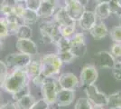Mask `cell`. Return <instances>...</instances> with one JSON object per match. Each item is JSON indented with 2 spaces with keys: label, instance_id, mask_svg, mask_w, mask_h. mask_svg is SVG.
I'll use <instances>...</instances> for the list:
<instances>
[{
  "label": "cell",
  "instance_id": "cell-1",
  "mask_svg": "<svg viewBox=\"0 0 121 109\" xmlns=\"http://www.w3.org/2000/svg\"><path fill=\"white\" fill-rule=\"evenodd\" d=\"M29 82L30 80L26 74L25 68L13 69L12 72L8 73V75L6 76L2 85V89L6 93L13 95Z\"/></svg>",
  "mask_w": 121,
  "mask_h": 109
},
{
  "label": "cell",
  "instance_id": "cell-2",
  "mask_svg": "<svg viewBox=\"0 0 121 109\" xmlns=\"http://www.w3.org/2000/svg\"><path fill=\"white\" fill-rule=\"evenodd\" d=\"M42 63V72L41 75L43 77L55 76L60 71L62 62L57 54H46L41 59Z\"/></svg>",
  "mask_w": 121,
  "mask_h": 109
},
{
  "label": "cell",
  "instance_id": "cell-3",
  "mask_svg": "<svg viewBox=\"0 0 121 109\" xmlns=\"http://www.w3.org/2000/svg\"><path fill=\"white\" fill-rule=\"evenodd\" d=\"M41 40L44 44H56L62 37L60 26L54 21L43 22L40 26Z\"/></svg>",
  "mask_w": 121,
  "mask_h": 109
},
{
  "label": "cell",
  "instance_id": "cell-4",
  "mask_svg": "<svg viewBox=\"0 0 121 109\" xmlns=\"http://www.w3.org/2000/svg\"><path fill=\"white\" fill-rule=\"evenodd\" d=\"M40 87L43 99L45 100L49 104H54L57 93L60 89L57 78L54 76L45 77Z\"/></svg>",
  "mask_w": 121,
  "mask_h": 109
},
{
  "label": "cell",
  "instance_id": "cell-5",
  "mask_svg": "<svg viewBox=\"0 0 121 109\" xmlns=\"http://www.w3.org/2000/svg\"><path fill=\"white\" fill-rule=\"evenodd\" d=\"M32 57L23 53H12L5 57V63L8 69L25 68L32 61Z\"/></svg>",
  "mask_w": 121,
  "mask_h": 109
},
{
  "label": "cell",
  "instance_id": "cell-6",
  "mask_svg": "<svg viewBox=\"0 0 121 109\" xmlns=\"http://www.w3.org/2000/svg\"><path fill=\"white\" fill-rule=\"evenodd\" d=\"M84 90L87 95V98L89 99V101L92 104V105L102 106V107H105L106 105H108V95L100 92L97 87V85H95V84L84 87Z\"/></svg>",
  "mask_w": 121,
  "mask_h": 109
},
{
  "label": "cell",
  "instance_id": "cell-7",
  "mask_svg": "<svg viewBox=\"0 0 121 109\" xmlns=\"http://www.w3.org/2000/svg\"><path fill=\"white\" fill-rule=\"evenodd\" d=\"M99 73L95 66L93 65H86L81 71L80 75V83L81 86L84 88L88 85H94L98 79Z\"/></svg>",
  "mask_w": 121,
  "mask_h": 109
},
{
  "label": "cell",
  "instance_id": "cell-8",
  "mask_svg": "<svg viewBox=\"0 0 121 109\" xmlns=\"http://www.w3.org/2000/svg\"><path fill=\"white\" fill-rule=\"evenodd\" d=\"M71 51L76 57H84L86 54V39L83 33H76L71 37Z\"/></svg>",
  "mask_w": 121,
  "mask_h": 109
},
{
  "label": "cell",
  "instance_id": "cell-9",
  "mask_svg": "<svg viewBox=\"0 0 121 109\" xmlns=\"http://www.w3.org/2000/svg\"><path fill=\"white\" fill-rule=\"evenodd\" d=\"M63 5L69 16L75 22L79 21L82 14L86 10L85 7L82 6L77 0H63Z\"/></svg>",
  "mask_w": 121,
  "mask_h": 109
},
{
  "label": "cell",
  "instance_id": "cell-10",
  "mask_svg": "<svg viewBox=\"0 0 121 109\" xmlns=\"http://www.w3.org/2000/svg\"><path fill=\"white\" fill-rule=\"evenodd\" d=\"M57 80L61 89H68V90L75 91V89L80 85L79 79L73 73H62L59 76Z\"/></svg>",
  "mask_w": 121,
  "mask_h": 109
},
{
  "label": "cell",
  "instance_id": "cell-11",
  "mask_svg": "<svg viewBox=\"0 0 121 109\" xmlns=\"http://www.w3.org/2000/svg\"><path fill=\"white\" fill-rule=\"evenodd\" d=\"M15 47L20 53L29 55L31 57L38 54V47L32 39H17Z\"/></svg>",
  "mask_w": 121,
  "mask_h": 109
},
{
  "label": "cell",
  "instance_id": "cell-12",
  "mask_svg": "<svg viewBox=\"0 0 121 109\" xmlns=\"http://www.w3.org/2000/svg\"><path fill=\"white\" fill-rule=\"evenodd\" d=\"M75 98V92L73 90L60 88L56 95L55 104L59 107H65L72 104Z\"/></svg>",
  "mask_w": 121,
  "mask_h": 109
},
{
  "label": "cell",
  "instance_id": "cell-13",
  "mask_svg": "<svg viewBox=\"0 0 121 109\" xmlns=\"http://www.w3.org/2000/svg\"><path fill=\"white\" fill-rule=\"evenodd\" d=\"M94 55H95L97 64L100 68L112 69V67L114 66V65L116 63V59L113 57L110 52L99 51V52L96 53Z\"/></svg>",
  "mask_w": 121,
  "mask_h": 109
},
{
  "label": "cell",
  "instance_id": "cell-14",
  "mask_svg": "<svg viewBox=\"0 0 121 109\" xmlns=\"http://www.w3.org/2000/svg\"><path fill=\"white\" fill-rule=\"evenodd\" d=\"M58 0H41V5L37 14L39 17H49L53 16L57 8Z\"/></svg>",
  "mask_w": 121,
  "mask_h": 109
},
{
  "label": "cell",
  "instance_id": "cell-15",
  "mask_svg": "<svg viewBox=\"0 0 121 109\" xmlns=\"http://www.w3.org/2000/svg\"><path fill=\"white\" fill-rule=\"evenodd\" d=\"M97 20H98V18H97L96 15L94 14V12L85 10L78 22H79L80 27L82 30L90 31L91 28L96 25Z\"/></svg>",
  "mask_w": 121,
  "mask_h": 109
},
{
  "label": "cell",
  "instance_id": "cell-16",
  "mask_svg": "<svg viewBox=\"0 0 121 109\" xmlns=\"http://www.w3.org/2000/svg\"><path fill=\"white\" fill-rule=\"evenodd\" d=\"M52 16H53V21L55 23H57L59 25V26H69V25H73L76 23L75 21L72 20L69 16V15L67 14L64 5L56 8L55 12H54Z\"/></svg>",
  "mask_w": 121,
  "mask_h": 109
},
{
  "label": "cell",
  "instance_id": "cell-17",
  "mask_svg": "<svg viewBox=\"0 0 121 109\" xmlns=\"http://www.w3.org/2000/svg\"><path fill=\"white\" fill-rule=\"evenodd\" d=\"M3 19L5 20V24L7 26L9 36L15 35V33L17 31V29L19 28V26L24 25L23 19L19 16H17L16 15H15V14H12V15L7 16H3Z\"/></svg>",
  "mask_w": 121,
  "mask_h": 109
},
{
  "label": "cell",
  "instance_id": "cell-18",
  "mask_svg": "<svg viewBox=\"0 0 121 109\" xmlns=\"http://www.w3.org/2000/svg\"><path fill=\"white\" fill-rule=\"evenodd\" d=\"M91 35L95 40H101L103 38H105L108 35V29L107 26L103 23V22H97L96 25L91 28Z\"/></svg>",
  "mask_w": 121,
  "mask_h": 109
},
{
  "label": "cell",
  "instance_id": "cell-19",
  "mask_svg": "<svg viewBox=\"0 0 121 109\" xmlns=\"http://www.w3.org/2000/svg\"><path fill=\"white\" fill-rule=\"evenodd\" d=\"M25 71H26V74L28 76L29 80L38 76L39 75H41V72H42V63H41V60L32 59V61L29 63V65L25 67Z\"/></svg>",
  "mask_w": 121,
  "mask_h": 109
},
{
  "label": "cell",
  "instance_id": "cell-20",
  "mask_svg": "<svg viewBox=\"0 0 121 109\" xmlns=\"http://www.w3.org/2000/svg\"><path fill=\"white\" fill-rule=\"evenodd\" d=\"M94 14L96 15L97 18L100 20L108 18L111 15L109 3H98L94 10Z\"/></svg>",
  "mask_w": 121,
  "mask_h": 109
},
{
  "label": "cell",
  "instance_id": "cell-21",
  "mask_svg": "<svg viewBox=\"0 0 121 109\" xmlns=\"http://www.w3.org/2000/svg\"><path fill=\"white\" fill-rule=\"evenodd\" d=\"M35 97L33 95L28 94L25 96H23L22 98H20L18 101H16L15 103L19 109H31V107L35 104Z\"/></svg>",
  "mask_w": 121,
  "mask_h": 109
},
{
  "label": "cell",
  "instance_id": "cell-22",
  "mask_svg": "<svg viewBox=\"0 0 121 109\" xmlns=\"http://www.w3.org/2000/svg\"><path fill=\"white\" fill-rule=\"evenodd\" d=\"M21 18L24 21V24L31 26V25L35 24L36 22L39 20L40 17L38 16L37 12L33 10H29V9H26L25 8L24 13H23V15L21 16Z\"/></svg>",
  "mask_w": 121,
  "mask_h": 109
},
{
  "label": "cell",
  "instance_id": "cell-23",
  "mask_svg": "<svg viewBox=\"0 0 121 109\" xmlns=\"http://www.w3.org/2000/svg\"><path fill=\"white\" fill-rule=\"evenodd\" d=\"M108 106L109 109H121V90L108 96Z\"/></svg>",
  "mask_w": 121,
  "mask_h": 109
},
{
  "label": "cell",
  "instance_id": "cell-24",
  "mask_svg": "<svg viewBox=\"0 0 121 109\" xmlns=\"http://www.w3.org/2000/svg\"><path fill=\"white\" fill-rule=\"evenodd\" d=\"M15 36H16V39H31L33 36V29L30 26L24 24L19 26Z\"/></svg>",
  "mask_w": 121,
  "mask_h": 109
},
{
  "label": "cell",
  "instance_id": "cell-25",
  "mask_svg": "<svg viewBox=\"0 0 121 109\" xmlns=\"http://www.w3.org/2000/svg\"><path fill=\"white\" fill-rule=\"evenodd\" d=\"M57 47V53L60 52H66V51H70L71 50V38H65V37H61L59 41L55 44Z\"/></svg>",
  "mask_w": 121,
  "mask_h": 109
},
{
  "label": "cell",
  "instance_id": "cell-26",
  "mask_svg": "<svg viewBox=\"0 0 121 109\" xmlns=\"http://www.w3.org/2000/svg\"><path fill=\"white\" fill-rule=\"evenodd\" d=\"M76 26L75 24L73 25H69V26H60V32L62 37L65 38H71V36L75 33Z\"/></svg>",
  "mask_w": 121,
  "mask_h": 109
},
{
  "label": "cell",
  "instance_id": "cell-27",
  "mask_svg": "<svg viewBox=\"0 0 121 109\" xmlns=\"http://www.w3.org/2000/svg\"><path fill=\"white\" fill-rule=\"evenodd\" d=\"M57 55L59 56L62 64H71V62H73V60L76 58V56L72 53L71 50L66 51V52L57 53Z\"/></svg>",
  "mask_w": 121,
  "mask_h": 109
},
{
  "label": "cell",
  "instance_id": "cell-28",
  "mask_svg": "<svg viewBox=\"0 0 121 109\" xmlns=\"http://www.w3.org/2000/svg\"><path fill=\"white\" fill-rule=\"evenodd\" d=\"M28 94H31L30 93V85H29V83L26 84L25 86H23L21 89H19L17 92H15L12 95V97L14 99V101L16 102V101H18L20 98H22L23 96H25L26 95H28Z\"/></svg>",
  "mask_w": 121,
  "mask_h": 109
},
{
  "label": "cell",
  "instance_id": "cell-29",
  "mask_svg": "<svg viewBox=\"0 0 121 109\" xmlns=\"http://www.w3.org/2000/svg\"><path fill=\"white\" fill-rule=\"evenodd\" d=\"M108 34L110 36L111 39L115 42V43L121 44V26H114Z\"/></svg>",
  "mask_w": 121,
  "mask_h": 109
},
{
  "label": "cell",
  "instance_id": "cell-30",
  "mask_svg": "<svg viewBox=\"0 0 121 109\" xmlns=\"http://www.w3.org/2000/svg\"><path fill=\"white\" fill-rule=\"evenodd\" d=\"M92 104L87 97H81L75 103V109H91Z\"/></svg>",
  "mask_w": 121,
  "mask_h": 109
},
{
  "label": "cell",
  "instance_id": "cell-31",
  "mask_svg": "<svg viewBox=\"0 0 121 109\" xmlns=\"http://www.w3.org/2000/svg\"><path fill=\"white\" fill-rule=\"evenodd\" d=\"M24 5L26 9L37 12L41 5V0H25Z\"/></svg>",
  "mask_w": 121,
  "mask_h": 109
},
{
  "label": "cell",
  "instance_id": "cell-32",
  "mask_svg": "<svg viewBox=\"0 0 121 109\" xmlns=\"http://www.w3.org/2000/svg\"><path fill=\"white\" fill-rule=\"evenodd\" d=\"M110 54L113 56V57L116 59V60H120L121 57V44H117L115 43L112 45L110 49Z\"/></svg>",
  "mask_w": 121,
  "mask_h": 109
},
{
  "label": "cell",
  "instance_id": "cell-33",
  "mask_svg": "<svg viewBox=\"0 0 121 109\" xmlns=\"http://www.w3.org/2000/svg\"><path fill=\"white\" fill-rule=\"evenodd\" d=\"M112 74L116 80L121 81V60L116 61L114 66L112 67Z\"/></svg>",
  "mask_w": 121,
  "mask_h": 109
},
{
  "label": "cell",
  "instance_id": "cell-34",
  "mask_svg": "<svg viewBox=\"0 0 121 109\" xmlns=\"http://www.w3.org/2000/svg\"><path fill=\"white\" fill-rule=\"evenodd\" d=\"M109 6H110L111 14H114L117 16H121V6L117 0H111L109 2Z\"/></svg>",
  "mask_w": 121,
  "mask_h": 109
},
{
  "label": "cell",
  "instance_id": "cell-35",
  "mask_svg": "<svg viewBox=\"0 0 121 109\" xmlns=\"http://www.w3.org/2000/svg\"><path fill=\"white\" fill-rule=\"evenodd\" d=\"M8 36H9L8 28H7L5 20L2 17V18H0V40H3L4 38H5Z\"/></svg>",
  "mask_w": 121,
  "mask_h": 109
},
{
  "label": "cell",
  "instance_id": "cell-36",
  "mask_svg": "<svg viewBox=\"0 0 121 109\" xmlns=\"http://www.w3.org/2000/svg\"><path fill=\"white\" fill-rule=\"evenodd\" d=\"M31 109H50V104H48L45 100L42 98L36 101L35 104L31 107Z\"/></svg>",
  "mask_w": 121,
  "mask_h": 109
},
{
  "label": "cell",
  "instance_id": "cell-37",
  "mask_svg": "<svg viewBox=\"0 0 121 109\" xmlns=\"http://www.w3.org/2000/svg\"><path fill=\"white\" fill-rule=\"evenodd\" d=\"M0 13L3 16H10L12 14H14V7H11L8 5H0Z\"/></svg>",
  "mask_w": 121,
  "mask_h": 109
},
{
  "label": "cell",
  "instance_id": "cell-38",
  "mask_svg": "<svg viewBox=\"0 0 121 109\" xmlns=\"http://www.w3.org/2000/svg\"><path fill=\"white\" fill-rule=\"evenodd\" d=\"M9 73V69L7 67V66L5 65V62H3L2 60H0V75H3L6 76Z\"/></svg>",
  "mask_w": 121,
  "mask_h": 109
},
{
  "label": "cell",
  "instance_id": "cell-39",
  "mask_svg": "<svg viewBox=\"0 0 121 109\" xmlns=\"http://www.w3.org/2000/svg\"><path fill=\"white\" fill-rule=\"evenodd\" d=\"M0 109H19L15 102H7L5 104H1Z\"/></svg>",
  "mask_w": 121,
  "mask_h": 109
},
{
  "label": "cell",
  "instance_id": "cell-40",
  "mask_svg": "<svg viewBox=\"0 0 121 109\" xmlns=\"http://www.w3.org/2000/svg\"><path fill=\"white\" fill-rule=\"evenodd\" d=\"M17 4V0H3L1 2V5H8L11 7H14Z\"/></svg>",
  "mask_w": 121,
  "mask_h": 109
},
{
  "label": "cell",
  "instance_id": "cell-41",
  "mask_svg": "<svg viewBox=\"0 0 121 109\" xmlns=\"http://www.w3.org/2000/svg\"><path fill=\"white\" fill-rule=\"evenodd\" d=\"M77 1H78L82 6H84V7H86V5H88V3H89V0H77Z\"/></svg>",
  "mask_w": 121,
  "mask_h": 109
},
{
  "label": "cell",
  "instance_id": "cell-42",
  "mask_svg": "<svg viewBox=\"0 0 121 109\" xmlns=\"http://www.w3.org/2000/svg\"><path fill=\"white\" fill-rule=\"evenodd\" d=\"M5 77H6V76H5L0 75V88H2V85H3V84H4V81H5Z\"/></svg>",
  "mask_w": 121,
  "mask_h": 109
},
{
  "label": "cell",
  "instance_id": "cell-43",
  "mask_svg": "<svg viewBox=\"0 0 121 109\" xmlns=\"http://www.w3.org/2000/svg\"><path fill=\"white\" fill-rule=\"evenodd\" d=\"M111 0H96L97 3H109Z\"/></svg>",
  "mask_w": 121,
  "mask_h": 109
},
{
  "label": "cell",
  "instance_id": "cell-44",
  "mask_svg": "<svg viewBox=\"0 0 121 109\" xmlns=\"http://www.w3.org/2000/svg\"><path fill=\"white\" fill-rule=\"evenodd\" d=\"M91 109H105L102 106H97V105H92V108Z\"/></svg>",
  "mask_w": 121,
  "mask_h": 109
},
{
  "label": "cell",
  "instance_id": "cell-45",
  "mask_svg": "<svg viewBox=\"0 0 121 109\" xmlns=\"http://www.w3.org/2000/svg\"><path fill=\"white\" fill-rule=\"evenodd\" d=\"M1 100H2V93L0 91V104H1Z\"/></svg>",
  "mask_w": 121,
  "mask_h": 109
},
{
  "label": "cell",
  "instance_id": "cell-46",
  "mask_svg": "<svg viewBox=\"0 0 121 109\" xmlns=\"http://www.w3.org/2000/svg\"><path fill=\"white\" fill-rule=\"evenodd\" d=\"M118 18H119V26H121V16H118Z\"/></svg>",
  "mask_w": 121,
  "mask_h": 109
},
{
  "label": "cell",
  "instance_id": "cell-47",
  "mask_svg": "<svg viewBox=\"0 0 121 109\" xmlns=\"http://www.w3.org/2000/svg\"><path fill=\"white\" fill-rule=\"evenodd\" d=\"M117 3H118V4H119V5L121 6V0H117Z\"/></svg>",
  "mask_w": 121,
  "mask_h": 109
},
{
  "label": "cell",
  "instance_id": "cell-48",
  "mask_svg": "<svg viewBox=\"0 0 121 109\" xmlns=\"http://www.w3.org/2000/svg\"><path fill=\"white\" fill-rule=\"evenodd\" d=\"M25 0H17V2H24Z\"/></svg>",
  "mask_w": 121,
  "mask_h": 109
},
{
  "label": "cell",
  "instance_id": "cell-49",
  "mask_svg": "<svg viewBox=\"0 0 121 109\" xmlns=\"http://www.w3.org/2000/svg\"><path fill=\"white\" fill-rule=\"evenodd\" d=\"M0 107H1V104H0Z\"/></svg>",
  "mask_w": 121,
  "mask_h": 109
},
{
  "label": "cell",
  "instance_id": "cell-50",
  "mask_svg": "<svg viewBox=\"0 0 121 109\" xmlns=\"http://www.w3.org/2000/svg\"><path fill=\"white\" fill-rule=\"evenodd\" d=\"M120 60H121V57H120Z\"/></svg>",
  "mask_w": 121,
  "mask_h": 109
},
{
  "label": "cell",
  "instance_id": "cell-51",
  "mask_svg": "<svg viewBox=\"0 0 121 109\" xmlns=\"http://www.w3.org/2000/svg\"><path fill=\"white\" fill-rule=\"evenodd\" d=\"M58 1H60V0H58Z\"/></svg>",
  "mask_w": 121,
  "mask_h": 109
}]
</instances>
